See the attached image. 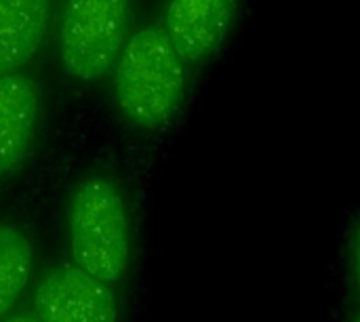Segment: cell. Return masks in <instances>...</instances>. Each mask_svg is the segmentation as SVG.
Masks as SVG:
<instances>
[{"label":"cell","instance_id":"cell-10","mask_svg":"<svg viewBox=\"0 0 360 322\" xmlns=\"http://www.w3.org/2000/svg\"><path fill=\"white\" fill-rule=\"evenodd\" d=\"M0 322H42L38 316H32V314H23V312H19V314H6L4 318Z\"/></svg>","mask_w":360,"mask_h":322},{"label":"cell","instance_id":"cell-6","mask_svg":"<svg viewBox=\"0 0 360 322\" xmlns=\"http://www.w3.org/2000/svg\"><path fill=\"white\" fill-rule=\"evenodd\" d=\"M40 114V91L25 74L0 76V177L15 175L34 141Z\"/></svg>","mask_w":360,"mask_h":322},{"label":"cell","instance_id":"cell-1","mask_svg":"<svg viewBox=\"0 0 360 322\" xmlns=\"http://www.w3.org/2000/svg\"><path fill=\"white\" fill-rule=\"evenodd\" d=\"M186 95V61L158 25L137 30L116 59L118 110L141 129H160L177 114Z\"/></svg>","mask_w":360,"mask_h":322},{"label":"cell","instance_id":"cell-2","mask_svg":"<svg viewBox=\"0 0 360 322\" xmlns=\"http://www.w3.org/2000/svg\"><path fill=\"white\" fill-rule=\"evenodd\" d=\"M65 238L72 264L116 287L131 264V224L124 196L105 175L84 177L65 209Z\"/></svg>","mask_w":360,"mask_h":322},{"label":"cell","instance_id":"cell-3","mask_svg":"<svg viewBox=\"0 0 360 322\" xmlns=\"http://www.w3.org/2000/svg\"><path fill=\"white\" fill-rule=\"evenodd\" d=\"M129 19L131 0H65L59 32L63 70L80 82L101 78L127 42Z\"/></svg>","mask_w":360,"mask_h":322},{"label":"cell","instance_id":"cell-8","mask_svg":"<svg viewBox=\"0 0 360 322\" xmlns=\"http://www.w3.org/2000/svg\"><path fill=\"white\" fill-rule=\"evenodd\" d=\"M32 270L34 249L27 234L11 221H0V321L30 285Z\"/></svg>","mask_w":360,"mask_h":322},{"label":"cell","instance_id":"cell-11","mask_svg":"<svg viewBox=\"0 0 360 322\" xmlns=\"http://www.w3.org/2000/svg\"><path fill=\"white\" fill-rule=\"evenodd\" d=\"M348 322H360V312H356V314H354V316H352Z\"/></svg>","mask_w":360,"mask_h":322},{"label":"cell","instance_id":"cell-7","mask_svg":"<svg viewBox=\"0 0 360 322\" xmlns=\"http://www.w3.org/2000/svg\"><path fill=\"white\" fill-rule=\"evenodd\" d=\"M51 0H0V76L23 67L40 49Z\"/></svg>","mask_w":360,"mask_h":322},{"label":"cell","instance_id":"cell-9","mask_svg":"<svg viewBox=\"0 0 360 322\" xmlns=\"http://www.w3.org/2000/svg\"><path fill=\"white\" fill-rule=\"evenodd\" d=\"M346 264L352 289L360 302V211L354 217L350 232H348V247H346Z\"/></svg>","mask_w":360,"mask_h":322},{"label":"cell","instance_id":"cell-4","mask_svg":"<svg viewBox=\"0 0 360 322\" xmlns=\"http://www.w3.org/2000/svg\"><path fill=\"white\" fill-rule=\"evenodd\" d=\"M34 312L42 322H118L112 287L76 264H59L40 276Z\"/></svg>","mask_w":360,"mask_h":322},{"label":"cell","instance_id":"cell-5","mask_svg":"<svg viewBox=\"0 0 360 322\" xmlns=\"http://www.w3.org/2000/svg\"><path fill=\"white\" fill-rule=\"evenodd\" d=\"M238 0H167L162 30L186 63L213 57L230 38Z\"/></svg>","mask_w":360,"mask_h":322}]
</instances>
